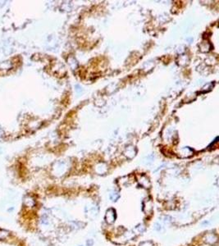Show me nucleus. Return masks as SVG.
<instances>
[{
  "mask_svg": "<svg viewBox=\"0 0 219 246\" xmlns=\"http://www.w3.org/2000/svg\"><path fill=\"white\" fill-rule=\"evenodd\" d=\"M105 221L108 224H113L117 218V214H116V211L113 208H108L106 211V214H105Z\"/></svg>",
  "mask_w": 219,
  "mask_h": 246,
  "instance_id": "nucleus-1",
  "label": "nucleus"
},
{
  "mask_svg": "<svg viewBox=\"0 0 219 246\" xmlns=\"http://www.w3.org/2000/svg\"><path fill=\"white\" fill-rule=\"evenodd\" d=\"M23 204L26 207H34L35 206V200L31 196H26L24 198Z\"/></svg>",
  "mask_w": 219,
  "mask_h": 246,
  "instance_id": "nucleus-2",
  "label": "nucleus"
},
{
  "mask_svg": "<svg viewBox=\"0 0 219 246\" xmlns=\"http://www.w3.org/2000/svg\"><path fill=\"white\" fill-rule=\"evenodd\" d=\"M204 241L206 243L209 244H214L215 242H217V236H215L214 234L213 233H209L207 234L206 236H204Z\"/></svg>",
  "mask_w": 219,
  "mask_h": 246,
  "instance_id": "nucleus-3",
  "label": "nucleus"
},
{
  "mask_svg": "<svg viewBox=\"0 0 219 246\" xmlns=\"http://www.w3.org/2000/svg\"><path fill=\"white\" fill-rule=\"evenodd\" d=\"M9 236H10L9 231L7 230H3V229H0V240H6Z\"/></svg>",
  "mask_w": 219,
  "mask_h": 246,
  "instance_id": "nucleus-4",
  "label": "nucleus"
},
{
  "mask_svg": "<svg viewBox=\"0 0 219 246\" xmlns=\"http://www.w3.org/2000/svg\"><path fill=\"white\" fill-rule=\"evenodd\" d=\"M139 246H154V244L150 241H144V242L140 244Z\"/></svg>",
  "mask_w": 219,
  "mask_h": 246,
  "instance_id": "nucleus-5",
  "label": "nucleus"
},
{
  "mask_svg": "<svg viewBox=\"0 0 219 246\" xmlns=\"http://www.w3.org/2000/svg\"><path fill=\"white\" fill-rule=\"evenodd\" d=\"M155 229H156L157 231H160V229H161V226L160 225H159V224H155Z\"/></svg>",
  "mask_w": 219,
  "mask_h": 246,
  "instance_id": "nucleus-6",
  "label": "nucleus"
},
{
  "mask_svg": "<svg viewBox=\"0 0 219 246\" xmlns=\"http://www.w3.org/2000/svg\"><path fill=\"white\" fill-rule=\"evenodd\" d=\"M80 246H81V245H80Z\"/></svg>",
  "mask_w": 219,
  "mask_h": 246,
  "instance_id": "nucleus-7",
  "label": "nucleus"
}]
</instances>
